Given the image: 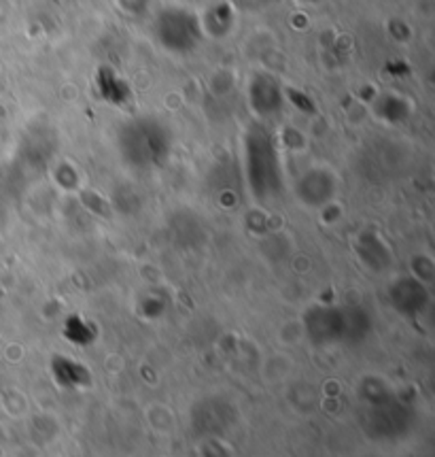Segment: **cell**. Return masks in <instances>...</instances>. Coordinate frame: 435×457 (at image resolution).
Masks as SVG:
<instances>
[{"label": "cell", "mask_w": 435, "mask_h": 457, "mask_svg": "<svg viewBox=\"0 0 435 457\" xmlns=\"http://www.w3.org/2000/svg\"><path fill=\"white\" fill-rule=\"evenodd\" d=\"M60 366H55V375H58V381L60 383H64V378L66 377H75V381H77V386H81V383H87V372H86V368L83 366H77L75 364V370H70V361L69 360H62V361H58Z\"/></svg>", "instance_id": "obj_1"}]
</instances>
